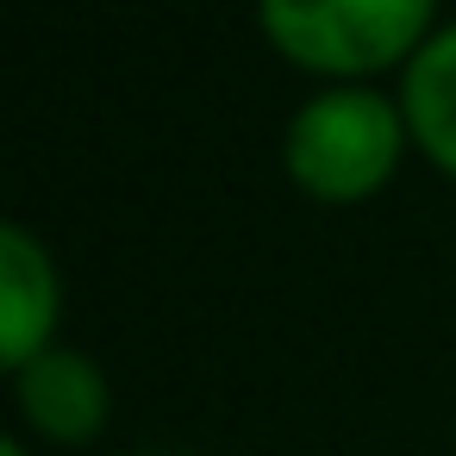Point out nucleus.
Returning a JSON list of instances; mask_svg holds the SVG:
<instances>
[{"label": "nucleus", "instance_id": "nucleus-1", "mask_svg": "<svg viewBox=\"0 0 456 456\" xmlns=\"http://www.w3.org/2000/svg\"><path fill=\"white\" fill-rule=\"evenodd\" d=\"M431 26V0H263L281 57L325 76H369L406 57Z\"/></svg>", "mask_w": 456, "mask_h": 456}, {"label": "nucleus", "instance_id": "nucleus-2", "mask_svg": "<svg viewBox=\"0 0 456 456\" xmlns=\"http://www.w3.org/2000/svg\"><path fill=\"white\" fill-rule=\"evenodd\" d=\"M400 157V119L369 88L319 94L288 126V175L313 200H362L387 182Z\"/></svg>", "mask_w": 456, "mask_h": 456}, {"label": "nucleus", "instance_id": "nucleus-3", "mask_svg": "<svg viewBox=\"0 0 456 456\" xmlns=\"http://www.w3.org/2000/svg\"><path fill=\"white\" fill-rule=\"evenodd\" d=\"M57 331V269L20 232L0 225V369H26L51 350Z\"/></svg>", "mask_w": 456, "mask_h": 456}, {"label": "nucleus", "instance_id": "nucleus-4", "mask_svg": "<svg viewBox=\"0 0 456 456\" xmlns=\"http://www.w3.org/2000/svg\"><path fill=\"white\" fill-rule=\"evenodd\" d=\"M20 412L51 444H88L107 425V375L82 350H45L20 369Z\"/></svg>", "mask_w": 456, "mask_h": 456}, {"label": "nucleus", "instance_id": "nucleus-5", "mask_svg": "<svg viewBox=\"0 0 456 456\" xmlns=\"http://www.w3.org/2000/svg\"><path fill=\"white\" fill-rule=\"evenodd\" d=\"M406 126L419 151L456 175V26L437 32L406 69Z\"/></svg>", "mask_w": 456, "mask_h": 456}, {"label": "nucleus", "instance_id": "nucleus-6", "mask_svg": "<svg viewBox=\"0 0 456 456\" xmlns=\"http://www.w3.org/2000/svg\"><path fill=\"white\" fill-rule=\"evenodd\" d=\"M0 456H26V450H20V444H13V437H0Z\"/></svg>", "mask_w": 456, "mask_h": 456}, {"label": "nucleus", "instance_id": "nucleus-7", "mask_svg": "<svg viewBox=\"0 0 456 456\" xmlns=\"http://www.w3.org/2000/svg\"><path fill=\"white\" fill-rule=\"evenodd\" d=\"M144 456H175V450H144Z\"/></svg>", "mask_w": 456, "mask_h": 456}]
</instances>
